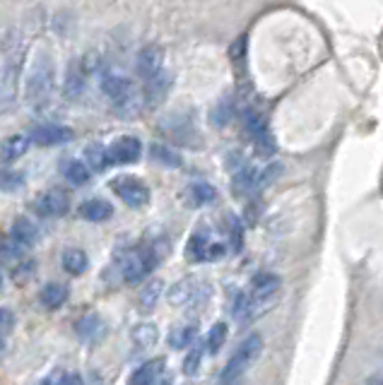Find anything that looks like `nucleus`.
<instances>
[{
    "label": "nucleus",
    "mask_w": 383,
    "mask_h": 385,
    "mask_svg": "<svg viewBox=\"0 0 383 385\" xmlns=\"http://www.w3.org/2000/svg\"><path fill=\"white\" fill-rule=\"evenodd\" d=\"M231 114H234V111H231V101L229 99H222L220 104L213 109V123L215 125H224L226 120L231 118Z\"/></svg>",
    "instance_id": "obj_34"
},
{
    "label": "nucleus",
    "mask_w": 383,
    "mask_h": 385,
    "mask_svg": "<svg viewBox=\"0 0 383 385\" xmlns=\"http://www.w3.org/2000/svg\"><path fill=\"white\" fill-rule=\"evenodd\" d=\"M157 265L154 251H128L121 258V272L128 285H138L152 267Z\"/></svg>",
    "instance_id": "obj_4"
},
{
    "label": "nucleus",
    "mask_w": 383,
    "mask_h": 385,
    "mask_svg": "<svg viewBox=\"0 0 383 385\" xmlns=\"http://www.w3.org/2000/svg\"><path fill=\"white\" fill-rule=\"evenodd\" d=\"M0 287H3V275H0Z\"/></svg>",
    "instance_id": "obj_42"
},
{
    "label": "nucleus",
    "mask_w": 383,
    "mask_h": 385,
    "mask_svg": "<svg viewBox=\"0 0 383 385\" xmlns=\"http://www.w3.org/2000/svg\"><path fill=\"white\" fill-rule=\"evenodd\" d=\"M65 301H68V289H65L63 285H55V282H51V285H46L42 289V303L46 308H51V311L60 308Z\"/></svg>",
    "instance_id": "obj_24"
},
{
    "label": "nucleus",
    "mask_w": 383,
    "mask_h": 385,
    "mask_svg": "<svg viewBox=\"0 0 383 385\" xmlns=\"http://www.w3.org/2000/svg\"><path fill=\"white\" fill-rule=\"evenodd\" d=\"M200 361H203V349L195 347L193 352H188V357H186V361H184V373H186V376H193V373H198Z\"/></svg>",
    "instance_id": "obj_35"
},
{
    "label": "nucleus",
    "mask_w": 383,
    "mask_h": 385,
    "mask_svg": "<svg viewBox=\"0 0 383 385\" xmlns=\"http://www.w3.org/2000/svg\"><path fill=\"white\" fill-rule=\"evenodd\" d=\"M184 197L190 207H205V205H213L217 200V190L208 183V181H193V183L186 186Z\"/></svg>",
    "instance_id": "obj_12"
},
{
    "label": "nucleus",
    "mask_w": 383,
    "mask_h": 385,
    "mask_svg": "<svg viewBox=\"0 0 383 385\" xmlns=\"http://www.w3.org/2000/svg\"><path fill=\"white\" fill-rule=\"evenodd\" d=\"M63 385H84V383H82V378H80L78 373H70V376H65Z\"/></svg>",
    "instance_id": "obj_38"
},
{
    "label": "nucleus",
    "mask_w": 383,
    "mask_h": 385,
    "mask_svg": "<svg viewBox=\"0 0 383 385\" xmlns=\"http://www.w3.org/2000/svg\"><path fill=\"white\" fill-rule=\"evenodd\" d=\"M162 385H169V378H164V383Z\"/></svg>",
    "instance_id": "obj_40"
},
{
    "label": "nucleus",
    "mask_w": 383,
    "mask_h": 385,
    "mask_svg": "<svg viewBox=\"0 0 383 385\" xmlns=\"http://www.w3.org/2000/svg\"><path fill=\"white\" fill-rule=\"evenodd\" d=\"M231 188L239 192V195H249V192L258 190V169H251V166H246V169L236 171Z\"/></svg>",
    "instance_id": "obj_21"
},
{
    "label": "nucleus",
    "mask_w": 383,
    "mask_h": 385,
    "mask_svg": "<svg viewBox=\"0 0 383 385\" xmlns=\"http://www.w3.org/2000/svg\"><path fill=\"white\" fill-rule=\"evenodd\" d=\"M78 212L87 222H107L114 217V205L109 200H102V197H94V200L82 202Z\"/></svg>",
    "instance_id": "obj_15"
},
{
    "label": "nucleus",
    "mask_w": 383,
    "mask_h": 385,
    "mask_svg": "<svg viewBox=\"0 0 383 385\" xmlns=\"http://www.w3.org/2000/svg\"><path fill=\"white\" fill-rule=\"evenodd\" d=\"M99 328H102V321H99L97 313H87V316H82L78 323H75V330H78L80 337H92V335H97Z\"/></svg>",
    "instance_id": "obj_30"
},
{
    "label": "nucleus",
    "mask_w": 383,
    "mask_h": 385,
    "mask_svg": "<svg viewBox=\"0 0 383 385\" xmlns=\"http://www.w3.org/2000/svg\"><path fill=\"white\" fill-rule=\"evenodd\" d=\"M169 89H171V78H169V73H164V70L157 75H152L150 80H145V99H148L150 106L162 104L164 96L169 94Z\"/></svg>",
    "instance_id": "obj_14"
},
{
    "label": "nucleus",
    "mask_w": 383,
    "mask_h": 385,
    "mask_svg": "<svg viewBox=\"0 0 383 385\" xmlns=\"http://www.w3.org/2000/svg\"><path fill=\"white\" fill-rule=\"evenodd\" d=\"M162 292H164V282L162 280L148 282V285L143 287V292L138 294V306L143 308V311H152V308L157 306Z\"/></svg>",
    "instance_id": "obj_22"
},
{
    "label": "nucleus",
    "mask_w": 383,
    "mask_h": 385,
    "mask_svg": "<svg viewBox=\"0 0 383 385\" xmlns=\"http://www.w3.org/2000/svg\"><path fill=\"white\" fill-rule=\"evenodd\" d=\"M222 256H224V246H222V243H210V248H208V260H220Z\"/></svg>",
    "instance_id": "obj_37"
},
{
    "label": "nucleus",
    "mask_w": 383,
    "mask_h": 385,
    "mask_svg": "<svg viewBox=\"0 0 383 385\" xmlns=\"http://www.w3.org/2000/svg\"><path fill=\"white\" fill-rule=\"evenodd\" d=\"M244 128H246V133H249V138L253 140L256 150H258L260 154H273L275 140H273V135H270L268 123H265L263 116L256 114V111H249V114L244 116Z\"/></svg>",
    "instance_id": "obj_6"
},
{
    "label": "nucleus",
    "mask_w": 383,
    "mask_h": 385,
    "mask_svg": "<svg viewBox=\"0 0 383 385\" xmlns=\"http://www.w3.org/2000/svg\"><path fill=\"white\" fill-rule=\"evenodd\" d=\"M162 368H164V359H152V361L143 364V366L130 376L128 385H154L159 373H162Z\"/></svg>",
    "instance_id": "obj_16"
},
{
    "label": "nucleus",
    "mask_w": 383,
    "mask_h": 385,
    "mask_svg": "<svg viewBox=\"0 0 383 385\" xmlns=\"http://www.w3.org/2000/svg\"><path fill=\"white\" fill-rule=\"evenodd\" d=\"M102 89H104V94L114 101L116 111H121V114H125V116L135 114V109H138V99H135V96L138 94H135V87L128 78L116 75V73H104Z\"/></svg>",
    "instance_id": "obj_3"
},
{
    "label": "nucleus",
    "mask_w": 383,
    "mask_h": 385,
    "mask_svg": "<svg viewBox=\"0 0 383 385\" xmlns=\"http://www.w3.org/2000/svg\"><path fill=\"white\" fill-rule=\"evenodd\" d=\"M39 385H53V381H51V378H46V381H42Z\"/></svg>",
    "instance_id": "obj_39"
},
{
    "label": "nucleus",
    "mask_w": 383,
    "mask_h": 385,
    "mask_svg": "<svg viewBox=\"0 0 383 385\" xmlns=\"http://www.w3.org/2000/svg\"><path fill=\"white\" fill-rule=\"evenodd\" d=\"M75 138V133L65 125H55V123H46V125H39V128L32 130V138L37 145L42 147H53V145H65Z\"/></svg>",
    "instance_id": "obj_10"
},
{
    "label": "nucleus",
    "mask_w": 383,
    "mask_h": 385,
    "mask_svg": "<svg viewBox=\"0 0 383 385\" xmlns=\"http://www.w3.org/2000/svg\"><path fill=\"white\" fill-rule=\"evenodd\" d=\"M53 84H55L53 60L48 58V53H39L34 58L32 68H29L27 82H24V99H27V104L34 106V109L46 106L53 94Z\"/></svg>",
    "instance_id": "obj_1"
},
{
    "label": "nucleus",
    "mask_w": 383,
    "mask_h": 385,
    "mask_svg": "<svg viewBox=\"0 0 383 385\" xmlns=\"http://www.w3.org/2000/svg\"><path fill=\"white\" fill-rule=\"evenodd\" d=\"M87 265H89L87 256H84V251H80V248H70V251L63 253V267L70 275H82V272L87 270Z\"/></svg>",
    "instance_id": "obj_25"
},
{
    "label": "nucleus",
    "mask_w": 383,
    "mask_h": 385,
    "mask_svg": "<svg viewBox=\"0 0 383 385\" xmlns=\"http://www.w3.org/2000/svg\"><path fill=\"white\" fill-rule=\"evenodd\" d=\"M162 63H164V51L157 44H150L138 53V60H135V68H138V75L143 80H150L152 75L162 73Z\"/></svg>",
    "instance_id": "obj_9"
},
{
    "label": "nucleus",
    "mask_w": 383,
    "mask_h": 385,
    "mask_svg": "<svg viewBox=\"0 0 383 385\" xmlns=\"http://www.w3.org/2000/svg\"><path fill=\"white\" fill-rule=\"evenodd\" d=\"M193 294H195V282L190 277H186V280L176 282L169 289V303L171 306H184V303H188L193 298Z\"/></svg>",
    "instance_id": "obj_23"
},
{
    "label": "nucleus",
    "mask_w": 383,
    "mask_h": 385,
    "mask_svg": "<svg viewBox=\"0 0 383 385\" xmlns=\"http://www.w3.org/2000/svg\"><path fill=\"white\" fill-rule=\"evenodd\" d=\"M260 352H263V339L260 335H249L244 339V342L239 344V349L234 352V357L226 361L224 371H222V383H234L239 381L241 376H244L246 371H249L251 366H253L256 361H258Z\"/></svg>",
    "instance_id": "obj_2"
},
{
    "label": "nucleus",
    "mask_w": 383,
    "mask_h": 385,
    "mask_svg": "<svg viewBox=\"0 0 383 385\" xmlns=\"http://www.w3.org/2000/svg\"><path fill=\"white\" fill-rule=\"evenodd\" d=\"M15 328V316L10 308H3L0 306V339H3L5 335H10Z\"/></svg>",
    "instance_id": "obj_36"
},
{
    "label": "nucleus",
    "mask_w": 383,
    "mask_h": 385,
    "mask_svg": "<svg viewBox=\"0 0 383 385\" xmlns=\"http://www.w3.org/2000/svg\"><path fill=\"white\" fill-rule=\"evenodd\" d=\"M19 258H22V246L15 243L10 236H0V262L10 265V262L19 260Z\"/></svg>",
    "instance_id": "obj_29"
},
{
    "label": "nucleus",
    "mask_w": 383,
    "mask_h": 385,
    "mask_svg": "<svg viewBox=\"0 0 383 385\" xmlns=\"http://www.w3.org/2000/svg\"><path fill=\"white\" fill-rule=\"evenodd\" d=\"M34 210L42 217H63L65 212L70 210V197H68V192L53 188L34 200Z\"/></svg>",
    "instance_id": "obj_8"
},
{
    "label": "nucleus",
    "mask_w": 383,
    "mask_h": 385,
    "mask_svg": "<svg viewBox=\"0 0 383 385\" xmlns=\"http://www.w3.org/2000/svg\"><path fill=\"white\" fill-rule=\"evenodd\" d=\"M130 339H133V344L138 349H152L159 339V330L154 323H143V325H138L130 332Z\"/></svg>",
    "instance_id": "obj_18"
},
{
    "label": "nucleus",
    "mask_w": 383,
    "mask_h": 385,
    "mask_svg": "<svg viewBox=\"0 0 383 385\" xmlns=\"http://www.w3.org/2000/svg\"><path fill=\"white\" fill-rule=\"evenodd\" d=\"M109 186L128 207H143L150 202V188L135 176H118Z\"/></svg>",
    "instance_id": "obj_5"
},
{
    "label": "nucleus",
    "mask_w": 383,
    "mask_h": 385,
    "mask_svg": "<svg viewBox=\"0 0 383 385\" xmlns=\"http://www.w3.org/2000/svg\"><path fill=\"white\" fill-rule=\"evenodd\" d=\"M65 96L68 99H78L84 89V73H82V65L80 60H75L73 65L68 68V78H65Z\"/></svg>",
    "instance_id": "obj_19"
},
{
    "label": "nucleus",
    "mask_w": 383,
    "mask_h": 385,
    "mask_svg": "<svg viewBox=\"0 0 383 385\" xmlns=\"http://www.w3.org/2000/svg\"><path fill=\"white\" fill-rule=\"evenodd\" d=\"M39 226L34 224L29 217H17V220L12 222V239L15 243H19L22 248H32V246H37L39 243Z\"/></svg>",
    "instance_id": "obj_13"
},
{
    "label": "nucleus",
    "mask_w": 383,
    "mask_h": 385,
    "mask_svg": "<svg viewBox=\"0 0 383 385\" xmlns=\"http://www.w3.org/2000/svg\"><path fill=\"white\" fill-rule=\"evenodd\" d=\"M280 285H282L280 277L273 275V272H258V275L251 280L249 296L253 298V301H268V298H273L277 294Z\"/></svg>",
    "instance_id": "obj_11"
},
{
    "label": "nucleus",
    "mask_w": 383,
    "mask_h": 385,
    "mask_svg": "<svg viewBox=\"0 0 383 385\" xmlns=\"http://www.w3.org/2000/svg\"><path fill=\"white\" fill-rule=\"evenodd\" d=\"M29 143H32V140H29L27 135H10V138L0 145V159L8 161V164L10 161H17L19 156L29 150Z\"/></svg>",
    "instance_id": "obj_17"
},
{
    "label": "nucleus",
    "mask_w": 383,
    "mask_h": 385,
    "mask_svg": "<svg viewBox=\"0 0 383 385\" xmlns=\"http://www.w3.org/2000/svg\"><path fill=\"white\" fill-rule=\"evenodd\" d=\"M224 342H226V323H215V325L210 328V335H208V349L215 354L224 347Z\"/></svg>",
    "instance_id": "obj_32"
},
{
    "label": "nucleus",
    "mask_w": 383,
    "mask_h": 385,
    "mask_svg": "<svg viewBox=\"0 0 383 385\" xmlns=\"http://www.w3.org/2000/svg\"><path fill=\"white\" fill-rule=\"evenodd\" d=\"M208 248H210L208 236L200 234V231H195V234L188 239V243H186V258H188V262L208 260Z\"/></svg>",
    "instance_id": "obj_20"
},
{
    "label": "nucleus",
    "mask_w": 383,
    "mask_h": 385,
    "mask_svg": "<svg viewBox=\"0 0 383 385\" xmlns=\"http://www.w3.org/2000/svg\"><path fill=\"white\" fill-rule=\"evenodd\" d=\"M24 186V176L19 171H8L0 169V190L3 192H15Z\"/></svg>",
    "instance_id": "obj_31"
},
{
    "label": "nucleus",
    "mask_w": 383,
    "mask_h": 385,
    "mask_svg": "<svg viewBox=\"0 0 383 385\" xmlns=\"http://www.w3.org/2000/svg\"><path fill=\"white\" fill-rule=\"evenodd\" d=\"M84 159H87V169L92 171H104L109 166V156H107V147L99 145V143H92L87 145V150H84Z\"/></svg>",
    "instance_id": "obj_26"
},
{
    "label": "nucleus",
    "mask_w": 383,
    "mask_h": 385,
    "mask_svg": "<svg viewBox=\"0 0 383 385\" xmlns=\"http://www.w3.org/2000/svg\"><path fill=\"white\" fill-rule=\"evenodd\" d=\"M65 179L73 186H84L89 181V169L87 164H82L80 159H73L65 164Z\"/></svg>",
    "instance_id": "obj_27"
},
{
    "label": "nucleus",
    "mask_w": 383,
    "mask_h": 385,
    "mask_svg": "<svg viewBox=\"0 0 383 385\" xmlns=\"http://www.w3.org/2000/svg\"><path fill=\"white\" fill-rule=\"evenodd\" d=\"M195 335H198V330H195V325H184L179 328V330H174L169 335V347L171 349H186L190 342L195 339Z\"/></svg>",
    "instance_id": "obj_28"
},
{
    "label": "nucleus",
    "mask_w": 383,
    "mask_h": 385,
    "mask_svg": "<svg viewBox=\"0 0 383 385\" xmlns=\"http://www.w3.org/2000/svg\"><path fill=\"white\" fill-rule=\"evenodd\" d=\"M152 156L157 161H162V164L166 166H181V156L176 154L174 150H169V147H164V145H152Z\"/></svg>",
    "instance_id": "obj_33"
},
{
    "label": "nucleus",
    "mask_w": 383,
    "mask_h": 385,
    "mask_svg": "<svg viewBox=\"0 0 383 385\" xmlns=\"http://www.w3.org/2000/svg\"><path fill=\"white\" fill-rule=\"evenodd\" d=\"M0 352H3V339H0Z\"/></svg>",
    "instance_id": "obj_41"
},
{
    "label": "nucleus",
    "mask_w": 383,
    "mask_h": 385,
    "mask_svg": "<svg viewBox=\"0 0 383 385\" xmlns=\"http://www.w3.org/2000/svg\"><path fill=\"white\" fill-rule=\"evenodd\" d=\"M107 156L109 164H135L143 156V143L133 135H123L107 147Z\"/></svg>",
    "instance_id": "obj_7"
}]
</instances>
